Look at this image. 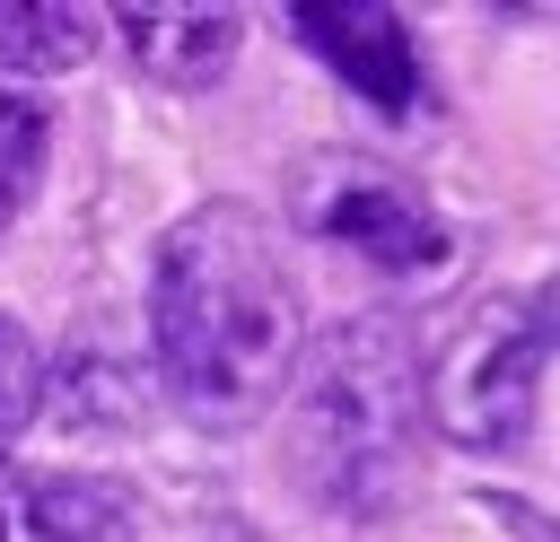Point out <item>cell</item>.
Here are the masks:
<instances>
[{"instance_id": "11", "label": "cell", "mask_w": 560, "mask_h": 542, "mask_svg": "<svg viewBox=\"0 0 560 542\" xmlns=\"http://www.w3.org/2000/svg\"><path fill=\"white\" fill-rule=\"evenodd\" d=\"M472 507H481L508 542H560V516L534 507V498H516V490H472Z\"/></svg>"}, {"instance_id": "9", "label": "cell", "mask_w": 560, "mask_h": 542, "mask_svg": "<svg viewBox=\"0 0 560 542\" xmlns=\"http://www.w3.org/2000/svg\"><path fill=\"white\" fill-rule=\"evenodd\" d=\"M44 149H52V122L35 96H0V236L18 227V210L35 201L44 184Z\"/></svg>"}, {"instance_id": "1", "label": "cell", "mask_w": 560, "mask_h": 542, "mask_svg": "<svg viewBox=\"0 0 560 542\" xmlns=\"http://www.w3.org/2000/svg\"><path fill=\"white\" fill-rule=\"evenodd\" d=\"M149 350L175 411L210 437L289 402L306 358V297L280 227L254 201H192L149 262Z\"/></svg>"}, {"instance_id": "10", "label": "cell", "mask_w": 560, "mask_h": 542, "mask_svg": "<svg viewBox=\"0 0 560 542\" xmlns=\"http://www.w3.org/2000/svg\"><path fill=\"white\" fill-rule=\"evenodd\" d=\"M35 411H44V358H35L26 323L0 315V463H9V446L35 428Z\"/></svg>"}, {"instance_id": "6", "label": "cell", "mask_w": 560, "mask_h": 542, "mask_svg": "<svg viewBox=\"0 0 560 542\" xmlns=\"http://www.w3.org/2000/svg\"><path fill=\"white\" fill-rule=\"evenodd\" d=\"M0 542H140V498L105 472L0 481Z\"/></svg>"}, {"instance_id": "3", "label": "cell", "mask_w": 560, "mask_h": 542, "mask_svg": "<svg viewBox=\"0 0 560 542\" xmlns=\"http://www.w3.org/2000/svg\"><path fill=\"white\" fill-rule=\"evenodd\" d=\"M289 219H298V236H315L402 288H429L455 271V227L438 219V201L368 149H306L289 166Z\"/></svg>"}, {"instance_id": "4", "label": "cell", "mask_w": 560, "mask_h": 542, "mask_svg": "<svg viewBox=\"0 0 560 542\" xmlns=\"http://www.w3.org/2000/svg\"><path fill=\"white\" fill-rule=\"evenodd\" d=\"M551 332L534 297H481L455 315V332L429 350V428L464 455H516L534 437Z\"/></svg>"}, {"instance_id": "2", "label": "cell", "mask_w": 560, "mask_h": 542, "mask_svg": "<svg viewBox=\"0 0 560 542\" xmlns=\"http://www.w3.org/2000/svg\"><path fill=\"white\" fill-rule=\"evenodd\" d=\"M429 428V358L394 315H341L306 341L298 385L280 402L289 472L332 516H394L420 481Z\"/></svg>"}, {"instance_id": "5", "label": "cell", "mask_w": 560, "mask_h": 542, "mask_svg": "<svg viewBox=\"0 0 560 542\" xmlns=\"http://www.w3.org/2000/svg\"><path fill=\"white\" fill-rule=\"evenodd\" d=\"M289 35H298L359 105H376L385 122H429V114H438V87H429V70H420V44H411V26H402L394 9H376V0H298V9H289Z\"/></svg>"}, {"instance_id": "8", "label": "cell", "mask_w": 560, "mask_h": 542, "mask_svg": "<svg viewBox=\"0 0 560 542\" xmlns=\"http://www.w3.org/2000/svg\"><path fill=\"white\" fill-rule=\"evenodd\" d=\"M96 52V17L88 9H61V0H9L0 9V79H52V70H79Z\"/></svg>"}, {"instance_id": "7", "label": "cell", "mask_w": 560, "mask_h": 542, "mask_svg": "<svg viewBox=\"0 0 560 542\" xmlns=\"http://www.w3.org/2000/svg\"><path fill=\"white\" fill-rule=\"evenodd\" d=\"M114 35H122L140 79L210 87V79H228V61L245 44V17L236 9H201V0H149V9H114Z\"/></svg>"}, {"instance_id": "12", "label": "cell", "mask_w": 560, "mask_h": 542, "mask_svg": "<svg viewBox=\"0 0 560 542\" xmlns=\"http://www.w3.org/2000/svg\"><path fill=\"white\" fill-rule=\"evenodd\" d=\"M534 315H542V332H551V350H560V280H551V288H534Z\"/></svg>"}]
</instances>
